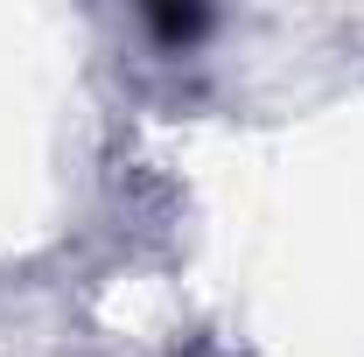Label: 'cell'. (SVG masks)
<instances>
[{"label":"cell","mask_w":364,"mask_h":357,"mask_svg":"<svg viewBox=\"0 0 364 357\" xmlns=\"http://www.w3.org/2000/svg\"><path fill=\"white\" fill-rule=\"evenodd\" d=\"M154 28L176 43V36H196L203 28V7H154Z\"/></svg>","instance_id":"6da1fadb"}]
</instances>
